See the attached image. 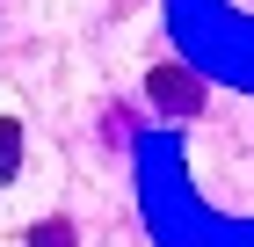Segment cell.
<instances>
[{"label":"cell","mask_w":254,"mask_h":247,"mask_svg":"<svg viewBox=\"0 0 254 247\" xmlns=\"http://www.w3.org/2000/svg\"><path fill=\"white\" fill-rule=\"evenodd\" d=\"M145 102H153L160 116H203V80L189 73V66H153L145 73Z\"/></svg>","instance_id":"1"},{"label":"cell","mask_w":254,"mask_h":247,"mask_svg":"<svg viewBox=\"0 0 254 247\" xmlns=\"http://www.w3.org/2000/svg\"><path fill=\"white\" fill-rule=\"evenodd\" d=\"M22 146H29V138H22V124H15V116H0V189H15V174H22Z\"/></svg>","instance_id":"2"},{"label":"cell","mask_w":254,"mask_h":247,"mask_svg":"<svg viewBox=\"0 0 254 247\" xmlns=\"http://www.w3.org/2000/svg\"><path fill=\"white\" fill-rule=\"evenodd\" d=\"M29 247H73V218H37L29 226Z\"/></svg>","instance_id":"3"}]
</instances>
